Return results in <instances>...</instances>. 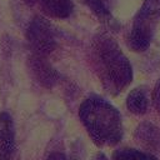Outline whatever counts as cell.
<instances>
[{
  "label": "cell",
  "mask_w": 160,
  "mask_h": 160,
  "mask_svg": "<svg viewBox=\"0 0 160 160\" xmlns=\"http://www.w3.org/2000/svg\"><path fill=\"white\" fill-rule=\"evenodd\" d=\"M89 59L102 88L112 96L122 92L132 81V68L118 41L106 30L94 35Z\"/></svg>",
  "instance_id": "cell-1"
},
{
  "label": "cell",
  "mask_w": 160,
  "mask_h": 160,
  "mask_svg": "<svg viewBox=\"0 0 160 160\" xmlns=\"http://www.w3.org/2000/svg\"><path fill=\"white\" fill-rule=\"evenodd\" d=\"M79 118L89 136L99 148L114 146L122 138L120 112L108 100L96 94L86 96L79 108Z\"/></svg>",
  "instance_id": "cell-2"
},
{
  "label": "cell",
  "mask_w": 160,
  "mask_h": 160,
  "mask_svg": "<svg viewBox=\"0 0 160 160\" xmlns=\"http://www.w3.org/2000/svg\"><path fill=\"white\" fill-rule=\"evenodd\" d=\"M159 22L160 0H144L132 20V26L128 36L129 48L136 52L148 50Z\"/></svg>",
  "instance_id": "cell-3"
},
{
  "label": "cell",
  "mask_w": 160,
  "mask_h": 160,
  "mask_svg": "<svg viewBox=\"0 0 160 160\" xmlns=\"http://www.w3.org/2000/svg\"><path fill=\"white\" fill-rule=\"evenodd\" d=\"M26 39L32 54L48 56L58 46V32L54 26L42 16L31 19L26 28Z\"/></svg>",
  "instance_id": "cell-4"
},
{
  "label": "cell",
  "mask_w": 160,
  "mask_h": 160,
  "mask_svg": "<svg viewBox=\"0 0 160 160\" xmlns=\"http://www.w3.org/2000/svg\"><path fill=\"white\" fill-rule=\"evenodd\" d=\"M15 130L8 111L0 112V159H11L15 152Z\"/></svg>",
  "instance_id": "cell-5"
},
{
  "label": "cell",
  "mask_w": 160,
  "mask_h": 160,
  "mask_svg": "<svg viewBox=\"0 0 160 160\" xmlns=\"http://www.w3.org/2000/svg\"><path fill=\"white\" fill-rule=\"evenodd\" d=\"M30 70L35 79L45 88H51L59 80V72L48 62L46 56L32 54L30 56Z\"/></svg>",
  "instance_id": "cell-6"
},
{
  "label": "cell",
  "mask_w": 160,
  "mask_h": 160,
  "mask_svg": "<svg viewBox=\"0 0 160 160\" xmlns=\"http://www.w3.org/2000/svg\"><path fill=\"white\" fill-rule=\"evenodd\" d=\"M29 5L38 6L45 15L54 19H66L74 11L72 0H25Z\"/></svg>",
  "instance_id": "cell-7"
},
{
  "label": "cell",
  "mask_w": 160,
  "mask_h": 160,
  "mask_svg": "<svg viewBox=\"0 0 160 160\" xmlns=\"http://www.w3.org/2000/svg\"><path fill=\"white\" fill-rule=\"evenodd\" d=\"M134 136L136 141L149 152L160 151V129L150 121H142L136 128Z\"/></svg>",
  "instance_id": "cell-8"
},
{
  "label": "cell",
  "mask_w": 160,
  "mask_h": 160,
  "mask_svg": "<svg viewBox=\"0 0 160 160\" xmlns=\"http://www.w3.org/2000/svg\"><path fill=\"white\" fill-rule=\"evenodd\" d=\"M89 9L96 15V18L104 22L111 30H119L120 24L112 16V10L116 0H84Z\"/></svg>",
  "instance_id": "cell-9"
},
{
  "label": "cell",
  "mask_w": 160,
  "mask_h": 160,
  "mask_svg": "<svg viewBox=\"0 0 160 160\" xmlns=\"http://www.w3.org/2000/svg\"><path fill=\"white\" fill-rule=\"evenodd\" d=\"M149 88L139 85L132 89L126 96V108L131 114L144 115L149 109Z\"/></svg>",
  "instance_id": "cell-10"
},
{
  "label": "cell",
  "mask_w": 160,
  "mask_h": 160,
  "mask_svg": "<svg viewBox=\"0 0 160 160\" xmlns=\"http://www.w3.org/2000/svg\"><path fill=\"white\" fill-rule=\"evenodd\" d=\"M114 159H156L155 154H151L149 151H141L131 148H124L115 150L112 152Z\"/></svg>",
  "instance_id": "cell-11"
},
{
  "label": "cell",
  "mask_w": 160,
  "mask_h": 160,
  "mask_svg": "<svg viewBox=\"0 0 160 160\" xmlns=\"http://www.w3.org/2000/svg\"><path fill=\"white\" fill-rule=\"evenodd\" d=\"M152 102H154V106L156 108L158 112L160 114V79L152 90Z\"/></svg>",
  "instance_id": "cell-12"
}]
</instances>
